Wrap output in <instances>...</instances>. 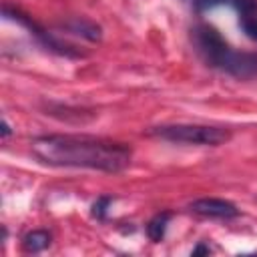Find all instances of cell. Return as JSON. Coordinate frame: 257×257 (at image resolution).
<instances>
[{
    "mask_svg": "<svg viewBox=\"0 0 257 257\" xmlns=\"http://www.w3.org/2000/svg\"><path fill=\"white\" fill-rule=\"evenodd\" d=\"M34 157L50 167L120 173L131 165L128 145L88 135H44L32 141Z\"/></svg>",
    "mask_w": 257,
    "mask_h": 257,
    "instance_id": "obj_1",
    "label": "cell"
},
{
    "mask_svg": "<svg viewBox=\"0 0 257 257\" xmlns=\"http://www.w3.org/2000/svg\"><path fill=\"white\" fill-rule=\"evenodd\" d=\"M193 44L207 66L227 72L235 78L257 76V54L233 50L213 26L199 24L193 30Z\"/></svg>",
    "mask_w": 257,
    "mask_h": 257,
    "instance_id": "obj_2",
    "label": "cell"
},
{
    "mask_svg": "<svg viewBox=\"0 0 257 257\" xmlns=\"http://www.w3.org/2000/svg\"><path fill=\"white\" fill-rule=\"evenodd\" d=\"M151 137L169 143L197 145V147H219L231 139V131L209 124H161L149 131Z\"/></svg>",
    "mask_w": 257,
    "mask_h": 257,
    "instance_id": "obj_3",
    "label": "cell"
},
{
    "mask_svg": "<svg viewBox=\"0 0 257 257\" xmlns=\"http://www.w3.org/2000/svg\"><path fill=\"white\" fill-rule=\"evenodd\" d=\"M4 16L6 18H10V20H14V22H18V24H22L24 28H28L30 30V34H34L46 48H50V50H54V52H58V54H64V56H78V52L72 48V46H68V44H62V42H58L54 36H50L44 28H40L30 16H26V14H22L20 10H16V8H10L8 4H4Z\"/></svg>",
    "mask_w": 257,
    "mask_h": 257,
    "instance_id": "obj_4",
    "label": "cell"
},
{
    "mask_svg": "<svg viewBox=\"0 0 257 257\" xmlns=\"http://www.w3.org/2000/svg\"><path fill=\"white\" fill-rule=\"evenodd\" d=\"M191 211L203 217H213V219H233L239 215V209L225 199H215V197H205L197 199L191 203Z\"/></svg>",
    "mask_w": 257,
    "mask_h": 257,
    "instance_id": "obj_5",
    "label": "cell"
},
{
    "mask_svg": "<svg viewBox=\"0 0 257 257\" xmlns=\"http://www.w3.org/2000/svg\"><path fill=\"white\" fill-rule=\"evenodd\" d=\"M231 6L239 14V26L245 36L257 42V0H233Z\"/></svg>",
    "mask_w": 257,
    "mask_h": 257,
    "instance_id": "obj_6",
    "label": "cell"
},
{
    "mask_svg": "<svg viewBox=\"0 0 257 257\" xmlns=\"http://www.w3.org/2000/svg\"><path fill=\"white\" fill-rule=\"evenodd\" d=\"M64 28H68L70 32H74V34H78V36H82V38H86L90 42H96L102 36L100 34V26L90 22V20H86V18H72L70 22L64 24Z\"/></svg>",
    "mask_w": 257,
    "mask_h": 257,
    "instance_id": "obj_7",
    "label": "cell"
},
{
    "mask_svg": "<svg viewBox=\"0 0 257 257\" xmlns=\"http://www.w3.org/2000/svg\"><path fill=\"white\" fill-rule=\"evenodd\" d=\"M169 221H171V213H169V211L155 215V217L149 221V225H147V235H149V239L155 241V243L163 241V237H165V233H167Z\"/></svg>",
    "mask_w": 257,
    "mask_h": 257,
    "instance_id": "obj_8",
    "label": "cell"
},
{
    "mask_svg": "<svg viewBox=\"0 0 257 257\" xmlns=\"http://www.w3.org/2000/svg\"><path fill=\"white\" fill-rule=\"evenodd\" d=\"M48 245H50V233H48V231H42V229L30 231V233L22 239V247H24V251H28V253H38V251L46 249Z\"/></svg>",
    "mask_w": 257,
    "mask_h": 257,
    "instance_id": "obj_9",
    "label": "cell"
},
{
    "mask_svg": "<svg viewBox=\"0 0 257 257\" xmlns=\"http://www.w3.org/2000/svg\"><path fill=\"white\" fill-rule=\"evenodd\" d=\"M110 203H112V197H98V199L94 201V205H92V215H94L96 219H104Z\"/></svg>",
    "mask_w": 257,
    "mask_h": 257,
    "instance_id": "obj_10",
    "label": "cell"
},
{
    "mask_svg": "<svg viewBox=\"0 0 257 257\" xmlns=\"http://www.w3.org/2000/svg\"><path fill=\"white\" fill-rule=\"evenodd\" d=\"M195 4L197 10H209V8H215V6H221V4H233V0H191Z\"/></svg>",
    "mask_w": 257,
    "mask_h": 257,
    "instance_id": "obj_11",
    "label": "cell"
},
{
    "mask_svg": "<svg viewBox=\"0 0 257 257\" xmlns=\"http://www.w3.org/2000/svg\"><path fill=\"white\" fill-rule=\"evenodd\" d=\"M207 253H211V249H209L205 243H199V245L191 251V255H207Z\"/></svg>",
    "mask_w": 257,
    "mask_h": 257,
    "instance_id": "obj_12",
    "label": "cell"
},
{
    "mask_svg": "<svg viewBox=\"0 0 257 257\" xmlns=\"http://www.w3.org/2000/svg\"><path fill=\"white\" fill-rule=\"evenodd\" d=\"M8 135H10V126H8V122L4 120V122H2V137H8Z\"/></svg>",
    "mask_w": 257,
    "mask_h": 257,
    "instance_id": "obj_13",
    "label": "cell"
}]
</instances>
